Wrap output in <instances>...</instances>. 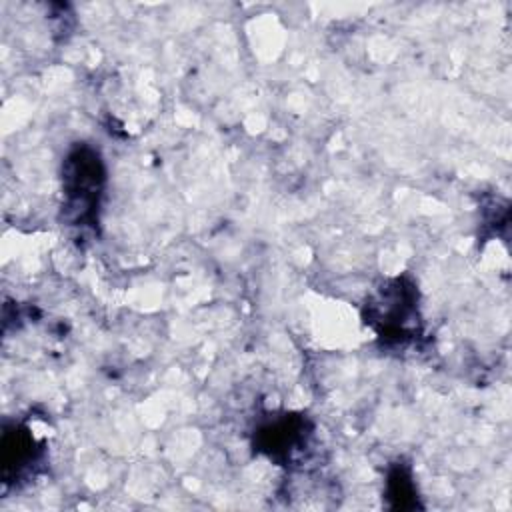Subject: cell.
Instances as JSON below:
<instances>
[{
  "mask_svg": "<svg viewBox=\"0 0 512 512\" xmlns=\"http://www.w3.org/2000/svg\"><path fill=\"white\" fill-rule=\"evenodd\" d=\"M416 294L412 286H406L402 280L390 282L380 290L378 298L370 304L374 322L382 328V334L400 336L406 334L412 316L416 314Z\"/></svg>",
  "mask_w": 512,
  "mask_h": 512,
  "instance_id": "2",
  "label": "cell"
},
{
  "mask_svg": "<svg viewBox=\"0 0 512 512\" xmlns=\"http://www.w3.org/2000/svg\"><path fill=\"white\" fill-rule=\"evenodd\" d=\"M64 210L74 222H84L94 216L102 190L104 170L98 154L92 148L74 150L64 164Z\"/></svg>",
  "mask_w": 512,
  "mask_h": 512,
  "instance_id": "1",
  "label": "cell"
}]
</instances>
